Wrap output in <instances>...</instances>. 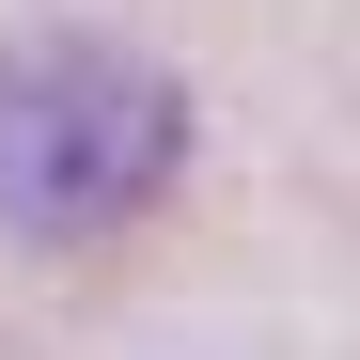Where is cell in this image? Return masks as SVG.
Segmentation results:
<instances>
[{
  "label": "cell",
  "instance_id": "obj_1",
  "mask_svg": "<svg viewBox=\"0 0 360 360\" xmlns=\"http://www.w3.org/2000/svg\"><path fill=\"white\" fill-rule=\"evenodd\" d=\"M188 172V94L110 32H16L0 47V235L94 251Z\"/></svg>",
  "mask_w": 360,
  "mask_h": 360
}]
</instances>
